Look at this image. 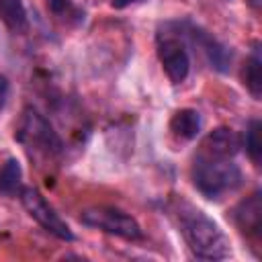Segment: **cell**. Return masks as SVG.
<instances>
[{
    "label": "cell",
    "instance_id": "1",
    "mask_svg": "<svg viewBox=\"0 0 262 262\" xmlns=\"http://www.w3.org/2000/svg\"><path fill=\"white\" fill-rule=\"evenodd\" d=\"M178 225L186 246L199 260L213 262V260H223L231 256L227 235L201 209L192 205H182L178 209Z\"/></svg>",
    "mask_w": 262,
    "mask_h": 262
},
{
    "label": "cell",
    "instance_id": "2",
    "mask_svg": "<svg viewBox=\"0 0 262 262\" xmlns=\"http://www.w3.org/2000/svg\"><path fill=\"white\" fill-rule=\"evenodd\" d=\"M192 182L207 199H221L242 184V170L229 158H211L199 154L192 164Z\"/></svg>",
    "mask_w": 262,
    "mask_h": 262
},
{
    "label": "cell",
    "instance_id": "3",
    "mask_svg": "<svg viewBox=\"0 0 262 262\" xmlns=\"http://www.w3.org/2000/svg\"><path fill=\"white\" fill-rule=\"evenodd\" d=\"M80 223H84L86 227H92V229L123 237V239H131V242L143 237L139 221L131 213H127V211H123L119 207H113V205L86 207L80 213Z\"/></svg>",
    "mask_w": 262,
    "mask_h": 262
},
{
    "label": "cell",
    "instance_id": "4",
    "mask_svg": "<svg viewBox=\"0 0 262 262\" xmlns=\"http://www.w3.org/2000/svg\"><path fill=\"white\" fill-rule=\"evenodd\" d=\"M16 139L27 147L43 156H55L61 151V139L51 123L33 106L25 108L16 125Z\"/></svg>",
    "mask_w": 262,
    "mask_h": 262
},
{
    "label": "cell",
    "instance_id": "5",
    "mask_svg": "<svg viewBox=\"0 0 262 262\" xmlns=\"http://www.w3.org/2000/svg\"><path fill=\"white\" fill-rule=\"evenodd\" d=\"M18 199L25 207V211L29 213V217H33L45 231H49L51 235H55L57 239L63 242H72L74 233L70 229V225L59 217V213L47 203V199L33 186H23L18 192Z\"/></svg>",
    "mask_w": 262,
    "mask_h": 262
},
{
    "label": "cell",
    "instance_id": "6",
    "mask_svg": "<svg viewBox=\"0 0 262 262\" xmlns=\"http://www.w3.org/2000/svg\"><path fill=\"white\" fill-rule=\"evenodd\" d=\"M158 57L160 63L174 84H182L190 72V57L184 43L174 35H160L158 37Z\"/></svg>",
    "mask_w": 262,
    "mask_h": 262
},
{
    "label": "cell",
    "instance_id": "7",
    "mask_svg": "<svg viewBox=\"0 0 262 262\" xmlns=\"http://www.w3.org/2000/svg\"><path fill=\"white\" fill-rule=\"evenodd\" d=\"M233 221L235 225L248 233V235H260L262 229V203H260V192H252L244 201H239L233 207Z\"/></svg>",
    "mask_w": 262,
    "mask_h": 262
},
{
    "label": "cell",
    "instance_id": "8",
    "mask_svg": "<svg viewBox=\"0 0 262 262\" xmlns=\"http://www.w3.org/2000/svg\"><path fill=\"white\" fill-rule=\"evenodd\" d=\"M190 37H192V41L201 47V51H203L205 57L209 59L211 68H215L217 72H227L229 61H231V55H229L227 47H225L219 39H215L211 33L203 31L201 27H192V29H190Z\"/></svg>",
    "mask_w": 262,
    "mask_h": 262
},
{
    "label": "cell",
    "instance_id": "9",
    "mask_svg": "<svg viewBox=\"0 0 262 262\" xmlns=\"http://www.w3.org/2000/svg\"><path fill=\"white\" fill-rule=\"evenodd\" d=\"M237 151H239V139L229 127L213 129L201 145V154L211 156V158H229V160H233V156Z\"/></svg>",
    "mask_w": 262,
    "mask_h": 262
},
{
    "label": "cell",
    "instance_id": "10",
    "mask_svg": "<svg viewBox=\"0 0 262 262\" xmlns=\"http://www.w3.org/2000/svg\"><path fill=\"white\" fill-rule=\"evenodd\" d=\"M170 131L182 141H192L201 133V115L194 108H180L170 119Z\"/></svg>",
    "mask_w": 262,
    "mask_h": 262
},
{
    "label": "cell",
    "instance_id": "11",
    "mask_svg": "<svg viewBox=\"0 0 262 262\" xmlns=\"http://www.w3.org/2000/svg\"><path fill=\"white\" fill-rule=\"evenodd\" d=\"M244 84L248 92L258 100L262 96V57H260V45L256 43L252 53L246 59L244 68Z\"/></svg>",
    "mask_w": 262,
    "mask_h": 262
},
{
    "label": "cell",
    "instance_id": "12",
    "mask_svg": "<svg viewBox=\"0 0 262 262\" xmlns=\"http://www.w3.org/2000/svg\"><path fill=\"white\" fill-rule=\"evenodd\" d=\"M23 188V168L16 158H8L0 166V192L4 196H14Z\"/></svg>",
    "mask_w": 262,
    "mask_h": 262
},
{
    "label": "cell",
    "instance_id": "13",
    "mask_svg": "<svg viewBox=\"0 0 262 262\" xmlns=\"http://www.w3.org/2000/svg\"><path fill=\"white\" fill-rule=\"evenodd\" d=\"M0 20L14 33L27 29V8L23 0H0Z\"/></svg>",
    "mask_w": 262,
    "mask_h": 262
},
{
    "label": "cell",
    "instance_id": "14",
    "mask_svg": "<svg viewBox=\"0 0 262 262\" xmlns=\"http://www.w3.org/2000/svg\"><path fill=\"white\" fill-rule=\"evenodd\" d=\"M246 151L250 156V160L260 166V158H262V141H260V121L252 119L248 129H246Z\"/></svg>",
    "mask_w": 262,
    "mask_h": 262
},
{
    "label": "cell",
    "instance_id": "15",
    "mask_svg": "<svg viewBox=\"0 0 262 262\" xmlns=\"http://www.w3.org/2000/svg\"><path fill=\"white\" fill-rule=\"evenodd\" d=\"M47 4L55 14H61L70 8V0H47Z\"/></svg>",
    "mask_w": 262,
    "mask_h": 262
},
{
    "label": "cell",
    "instance_id": "16",
    "mask_svg": "<svg viewBox=\"0 0 262 262\" xmlns=\"http://www.w3.org/2000/svg\"><path fill=\"white\" fill-rule=\"evenodd\" d=\"M8 90H10V84H8L6 76H0V111H2V108H4V104H6Z\"/></svg>",
    "mask_w": 262,
    "mask_h": 262
},
{
    "label": "cell",
    "instance_id": "17",
    "mask_svg": "<svg viewBox=\"0 0 262 262\" xmlns=\"http://www.w3.org/2000/svg\"><path fill=\"white\" fill-rule=\"evenodd\" d=\"M137 2H143V0H111V6L121 10V8H127L131 4H137Z\"/></svg>",
    "mask_w": 262,
    "mask_h": 262
}]
</instances>
